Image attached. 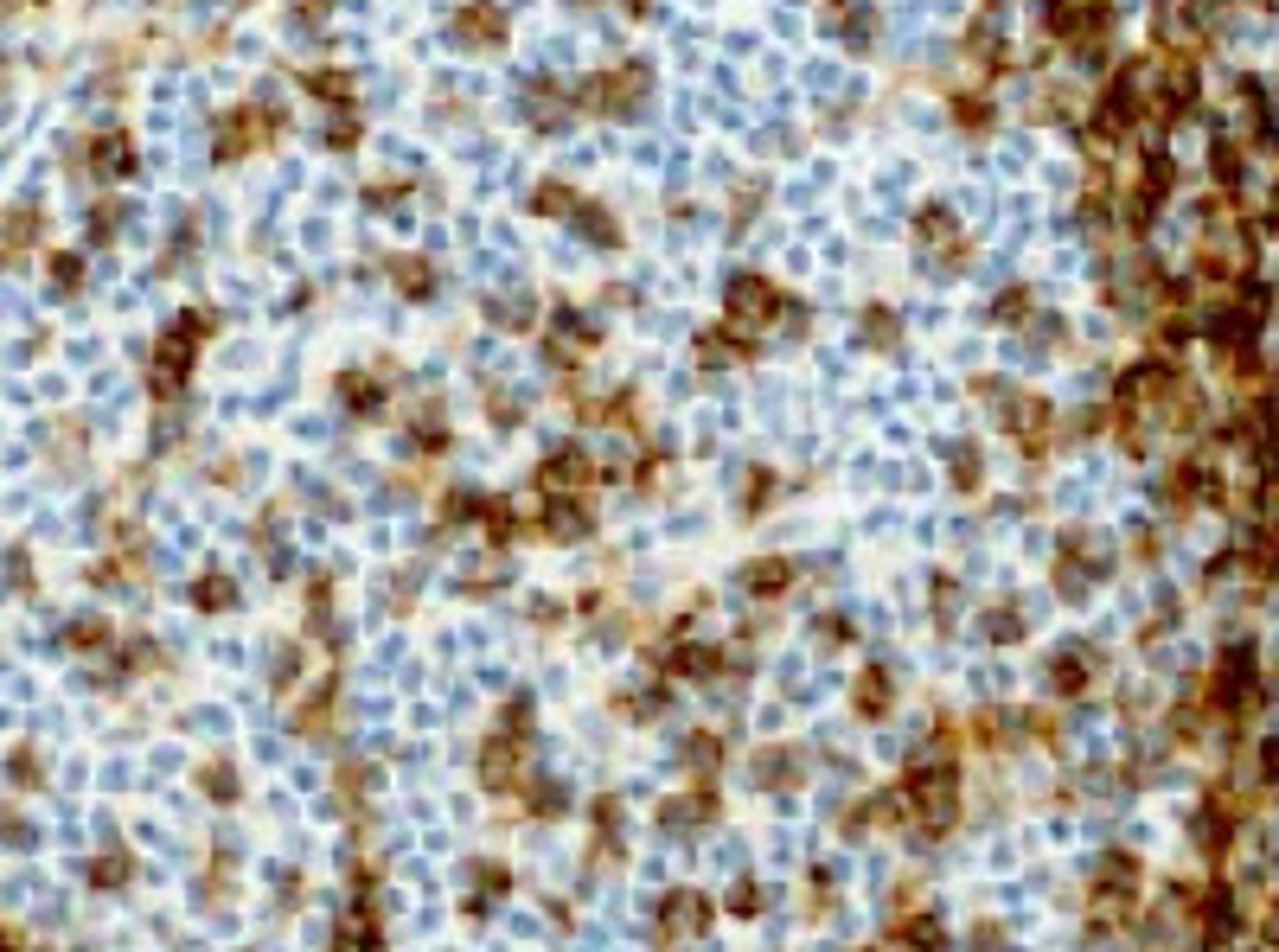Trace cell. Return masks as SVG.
<instances>
[{"mask_svg":"<svg viewBox=\"0 0 1279 952\" xmlns=\"http://www.w3.org/2000/svg\"><path fill=\"white\" fill-rule=\"evenodd\" d=\"M186 371H193V339L173 326V333L161 339V352H154V377H147V384H154V397H179V391H186Z\"/></svg>","mask_w":1279,"mask_h":952,"instance_id":"5b68a950","label":"cell"},{"mask_svg":"<svg viewBox=\"0 0 1279 952\" xmlns=\"http://www.w3.org/2000/svg\"><path fill=\"white\" fill-rule=\"evenodd\" d=\"M90 883H96V889H122V883H129V857H122V850L96 857V863H90Z\"/></svg>","mask_w":1279,"mask_h":952,"instance_id":"7402d4cb","label":"cell"},{"mask_svg":"<svg viewBox=\"0 0 1279 952\" xmlns=\"http://www.w3.org/2000/svg\"><path fill=\"white\" fill-rule=\"evenodd\" d=\"M640 96H647V64H621V70H608L601 84H589V103L608 109V116H627Z\"/></svg>","mask_w":1279,"mask_h":952,"instance_id":"277c9868","label":"cell"},{"mask_svg":"<svg viewBox=\"0 0 1279 952\" xmlns=\"http://www.w3.org/2000/svg\"><path fill=\"white\" fill-rule=\"evenodd\" d=\"M589 346H595V326H589L582 314H570V308H563V314L544 326V352H550V365H576Z\"/></svg>","mask_w":1279,"mask_h":952,"instance_id":"8992f818","label":"cell"},{"mask_svg":"<svg viewBox=\"0 0 1279 952\" xmlns=\"http://www.w3.org/2000/svg\"><path fill=\"white\" fill-rule=\"evenodd\" d=\"M1043 26L1095 58L1107 39V0H1043Z\"/></svg>","mask_w":1279,"mask_h":952,"instance_id":"6da1fadb","label":"cell"},{"mask_svg":"<svg viewBox=\"0 0 1279 952\" xmlns=\"http://www.w3.org/2000/svg\"><path fill=\"white\" fill-rule=\"evenodd\" d=\"M685 760H691V768H710V760H717V742H710V735H704V742H691V748H685Z\"/></svg>","mask_w":1279,"mask_h":952,"instance_id":"74e56055","label":"cell"},{"mask_svg":"<svg viewBox=\"0 0 1279 952\" xmlns=\"http://www.w3.org/2000/svg\"><path fill=\"white\" fill-rule=\"evenodd\" d=\"M902 799H909V806L921 812L928 831H940V825L954 818V768H921L909 786H902Z\"/></svg>","mask_w":1279,"mask_h":952,"instance_id":"7a4b0ae2","label":"cell"},{"mask_svg":"<svg viewBox=\"0 0 1279 952\" xmlns=\"http://www.w3.org/2000/svg\"><path fill=\"white\" fill-rule=\"evenodd\" d=\"M32 237H39V211H13V218H7V243L26 250Z\"/></svg>","mask_w":1279,"mask_h":952,"instance_id":"4dcf8cb0","label":"cell"},{"mask_svg":"<svg viewBox=\"0 0 1279 952\" xmlns=\"http://www.w3.org/2000/svg\"><path fill=\"white\" fill-rule=\"evenodd\" d=\"M857 710H863V716H883V710H889V677H883V671H871V677L857 684Z\"/></svg>","mask_w":1279,"mask_h":952,"instance_id":"603a6c76","label":"cell"},{"mask_svg":"<svg viewBox=\"0 0 1279 952\" xmlns=\"http://www.w3.org/2000/svg\"><path fill=\"white\" fill-rule=\"evenodd\" d=\"M78 282H84V262H78V256H58V262H52V288H58V294H70Z\"/></svg>","mask_w":1279,"mask_h":952,"instance_id":"d6a6232c","label":"cell"},{"mask_svg":"<svg viewBox=\"0 0 1279 952\" xmlns=\"http://www.w3.org/2000/svg\"><path fill=\"white\" fill-rule=\"evenodd\" d=\"M480 774H486V786H500V792H506V786L518 780V748H512V742L500 735L493 748H486V754H480Z\"/></svg>","mask_w":1279,"mask_h":952,"instance_id":"9a60e30c","label":"cell"},{"mask_svg":"<svg viewBox=\"0 0 1279 952\" xmlns=\"http://www.w3.org/2000/svg\"><path fill=\"white\" fill-rule=\"evenodd\" d=\"M391 276H397V288H403V294H417V300H423V294L435 288V276H429V262H417V256H403V262H391Z\"/></svg>","mask_w":1279,"mask_h":952,"instance_id":"d6986e66","label":"cell"},{"mask_svg":"<svg viewBox=\"0 0 1279 952\" xmlns=\"http://www.w3.org/2000/svg\"><path fill=\"white\" fill-rule=\"evenodd\" d=\"M972 952H1011V940H998V927H979V940H972Z\"/></svg>","mask_w":1279,"mask_h":952,"instance_id":"ab89813d","label":"cell"},{"mask_svg":"<svg viewBox=\"0 0 1279 952\" xmlns=\"http://www.w3.org/2000/svg\"><path fill=\"white\" fill-rule=\"evenodd\" d=\"M70 639H78V645H103V621H78V627H70Z\"/></svg>","mask_w":1279,"mask_h":952,"instance_id":"f35d334b","label":"cell"},{"mask_svg":"<svg viewBox=\"0 0 1279 952\" xmlns=\"http://www.w3.org/2000/svg\"><path fill=\"white\" fill-rule=\"evenodd\" d=\"M863 339H871V346H889V339H896V314L871 308V314H863Z\"/></svg>","mask_w":1279,"mask_h":952,"instance_id":"83f0119b","label":"cell"},{"mask_svg":"<svg viewBox=\"0 0 1279 952\" xmlns=\"http://www.w3.org/2000/svg\"><path fill=\"white\" fill-rule=\"evenodd\" d=\"M954 486H979V448H954Z\"/></svg>","mask_w":1279,"mask_h":952,"instance_id":"f546056e","label":"cell"},{"mask_svg":"<svg viewBox=\"0 0 1279 952\" xmlns=\"http://www.w3.org/2000/svg\"><path fill=\"white\" fill-rule=\"evenodd\" d=\"M0 952H7V933H0Z\"/></svg>","mask_w":1279,"mask_h":952,"instance_id":"b9f144b4","label":"cell"},{"mask_svg":"<svg viewBox=\"0 0 1279 952\" xmlns=\"http://www.w3.org/2000/svg\"><path fill=\"white\" fill-rule=\"evenodd\" d=\"M544 530L570 544V538H582V530H589V512H582L576 499H563V492H557V499H544Z\"/></svg>","mask_w":1279,"mask_h":952,"instance_id":"4fadbf2b","label":"cell"},{"mask_svg":"<svg viewBox=\"0 0 1279 952\" xmlns=\"http://www.w3.org/2000/svg\"><path fill=\"white\" fill-rule=\"evenodd\" d=\"M780 314V294L768 276H730V326H768Z\"/></svg>","mask_w":1279,"mask_h":952,"instance_id":"3957f363","label":"cell"},{"mask_svg":"<svg viewBox=\"0 0 1279 952\" xmlns=\"http://www.w3.org/2000/svg\"><path fill=\"white\" fill-rule=\"evenodd\" d=\"M710 921V907H704V895H691V889H679L665 901V933H698Z\"/></svg>","mask_w":1279,"mask_h":952,"instance_id":"5bb4252c","label":"cell"},{"mask_svg":"<svg viewBox=\"0 0 1279 952\" xmlns=\"http://www.w3.org/2000/svg\"><path fill=\"white\" fill-rule=\"evenodd\" d=\"M276 122H262L256 109H237V116H224V128H218V161H237V154H250V147L269 135Z\"/></svg>","mask_w":1279,"mask_h":952,"instance_id":"ba28073f","label":"cell"},{"mask_svg":"<svg viewBox=\"0 0 1279 952\" xmlns=\"http://www.w3.org/2000/svg\"><path fill=\"white\" fill-rule=\"evenodd\" d=\"M787 576H794V562L768 556V562H748V569H742V588H756V595H780V588H787Z\"/></svg>","mask_w":1279,"mask_h":952,"instance_id":"e0dca14e","label":"cell"},{"mask_svg":"<svg viewBox=\"0 0 1279 952\" xmlns=\"http://www.w3.org/2000/svg\"><path fill=\"white\" fill-rule=\"evenodd\" d=\"M532 116H538V128H563V96L557 90H532Z\"/></svg>","mask_w":1279,"mask_h":952,"instance_id":"484cf974","label":"cell"},{"mask_svg":"<svg viewBox=\"0 0 1279 952\" xmlns=\"http://www.w3.org/2000/svg\"><path fill=\"white\" fill-rule=\"evenodd\" d=\"M998 409H1004L1011 435H1018L1024 448H1043V429H1049V403H1043V397H1018V391H1011Z\"/></svg>","mask_w":1279,"mask_h":952,"instance_id":"52a82bcc","label":"cell"},{"mask_svg":"<svg viewBox=\"0 0 1279 952\" xmlns=\"http://www.w3.org/2000/svg\"><path fill=\"white\" fill-rule=\"evenodd\" d=\"M308 84H314L320 96H346V90H352V78H346V70H314Z\"/></svg>","mask_w":1279,"mask_h":952,"instance_id":"836d02e7","label":"cell"},{"mask_svg":"<svg viewBox=\"0 0 1279 952\" xmlns=\"http://www.w3.org/2000/svg\"><path fill=\"white\" fill-rule=\"evenodd\" d=\"M538 473H544L550 492H576V486L589 480V454H582V448H563V454H550Z\"/></svg>","mask_w":1279,"mask_h":952,"instance_id":"8fae6325","label":"cell"},{"mask_svg":"<svg viewBox=\"0 0 1279 952\" xmlns=\"http://www.w3.org/2000/svg\"><path fill=\"white\" fill-rule=\"evenodd\" d=\"M730 907H736V914H756V907H762V889H756V883H736Z\"/></svg>","mask_w":1279,"mask_h":952,"instance_id":"d590c367","label":"cell"},{"mask_svg":"<svg viewBox=\"0 0 1279 952\" xmlns=\"http://www.w3.org/2000/svg\"><path fill=\"white\" fill-rule=\"evenodd\" d=\"M532 806H538V812H550V818H557V812H563V806H570V792H563V786H538V799H532Z\"/></svg>","mask_w":1279,"mask_h":952,"instance_id":"e575fe53","label":"cell"},{"mask_svg":"<svg viewBox=\"0 0 1279 952\" xmlns=\"http://www.w3.org/2000/svg\"><path fill=\"white\" fill-rule=\"evenodd\" d=\"M129 167H135V141H129L122 128H109V135L90 141V173H96V179H122Z\"/></svg>","mask_w":1279,"mask_h":952,"instance_id":"9c48e42d","label":"cell"},{"mask_svg":"<svg viewBox=\"0 0 1279 952\" xmlns=\"http://www.w3.org/2000/svg\"><path fill=\"white\" fill-rule=\"evenodd\" d=\"M1018 627H1024L1018 607H992L986 614V639H1018Z\"/></svg>","mask_w":1279,"mask_h":952,"instance_id":"4316f807","label":"cell"},{"mask_svg":"<svg viewBox=\"0 0 1279 952\" xmlns=\"http://www.w3.org/2000/svg\"><path fill=\"white\" fill-rule=\"evenodd\" d=\"M205 792H211V799H231V792H237V786H231V768H211V774H205Z\"/></svg>","mask_w":1279,"mask_h":952,"instance_id":"8d00e7d4","label":"cell"},{"mask_svg":"<svg viewBox=\"0 0 1279 952\" xmlns=\"http://www.w3.org/2000/svg\"><path fill=\"white\" fill-rule=\"evenodd\" d=\"M1049 677H1056V691H1081V684H1087V653H1062V659H1049Z\"/></svg>","mask_w":1279,"mask_h":952,"instance_id":"44dd1931","label":"cell"},{"mask_svg":"<svg viewBox=\"0 0 1279 952\" xmlns=\"http://www.w3.org/2000/svg\"><path fill=\"white\" fill-rule=\"evenodd\" d=\"M570 218H576V231H582V237H595V243H608V250L621 243V231H615V224H608V211H595V205H576Z\"/></svg>","mask_w":1279,"mask_h":952,"instance_id":"ffe728a7","label":"cell"},{"mask_svg":"<svg viewBox=\"0 0 1279 952\" xmlns=\"http://www.w3.org/2000/svg\"><path fill=\"white\" fill-rule=\"evenodd\" d=\"M455 39H461V46H500V39H506V13H500V7H467V13L455 20Z\"/></svg>","mask_w":1279,"mask_h":952,"instance_id":"30bf717a","label":"cell"},{"mask_svg":"<svg viewBox=\"0 0 1279 952\" xmlns=\"http://www.w3.org/2000/svg\"><path fill=\"white\" fill-rule=\"evenodd\" d=\"M902 940H909V952H940V946H947V940H940V921H915Z\"/></svg>","mask_w":1279,"mask_h":952,"instance_id":"1f68e13d","label":"cell"},{"mask_svg":"<svg viewBox=\"0 0 1279 952\" xmlns=\"http://www.w3.org/2000/svg\"><path fill=\"white\" fill-rule=\"evenodd\" d=\"M532 205H538L544 218H570V211H576V193H570V185H538Z\"/></svg>","mask_w":1279,"mask_h":952,"instance_id":"cb8c5ba5","label":"cell"},{"mask_svg":"<svg viewBox=\"0 0 1279 952\" xmlns=\"http://www.w3.org/2000/svg\"><path fill=\"white\" fill-rule=\"evenodd\" d=\"M774 499V473H748V486H742V512H762Z\"/></svg>","mask_w":1279,"mask_h":952,"instance_id":"f1b7e54d","label":"cell"},{"mask_svg":"<svg viewBox=\"0 0 1279 952\" xmlns=\"http://www.w3.org/2000/svg\"><path fill=\"white\" fill-rule=\"evenodd\" d=\"M915 243H921V250H960V224H954V211H947V205H928L921 224H915Z\"/></svg>","mask_w":1279,"mask_h":952,"instance_id":"7c38bea8","label":"cell"},{"mask_svg":"<svg viewBox=\"0 0 1279 952\" xmlns=\"http://www.w3.org/2000/svg\"><path fill=\"white\" fill-rule=\"evenodd\" d=\"M698 358L704 365H730V358H742V339L723 333V326H710V333H698Z\"/></svg>","mask_w":1279,"mask_h":952,"instance_id":"ac0fdd59","label":"cell"},{"mask_svg":"<svg viewBox=\"0 0 1279 952\" xmlns=\"http://www.w3.org/2000/svg\"><path fill=\"white\" fill-rule=\"evenodd\" d=\"M340 403H346L352 415H371V409L385 403V384H371L365 371H346V377H340Z\"/></svg>","mask_w":1279,"mask_h":952,"instance_id":"2e32d148","label":"cell"},{"mask_svg":"<svg viewBox=\"0 0 1279 952\" xmlns=\"http://www.w3.org/2000/svg\"><path fill=\"white\" fill-rule=\"evenodd\" d=\"M193 601L205 607V614H218V607H231V601H237V588H231V582H224V576H205V582L193 588Z\"/></svg>","mask_w":1279,"mask_h":952,"instance_id":"d4e9b609","label":"cell"},{"mask_svg":"<svg viewBox=\"0 0 1279 952\" xmlns=\"http://www.w3.org/2000/svg\"><path fill=\"white\" fill-rule=\"evenodd\" d=\"M326 141H333V147H352V141H359V128H352V122H333V128H326Z\"/></svg>","mask_w":1279,"mask_h":952,"instance_id":"60d3db41","label":"cell"}]
</instances>
